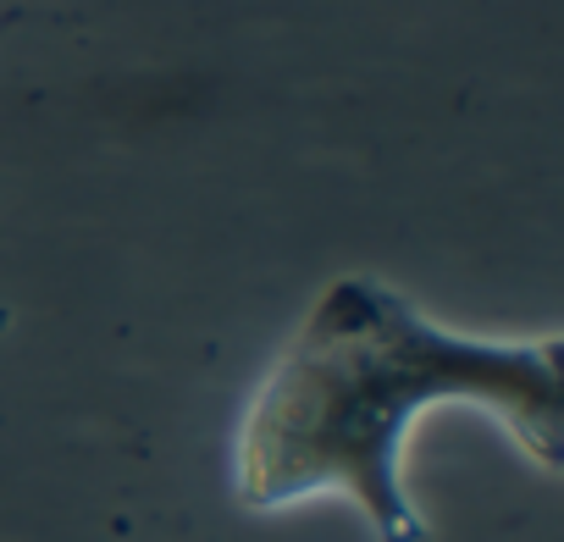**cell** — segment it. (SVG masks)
Here are the masks:
<instances>
[{"instance_id": "6da1fadb", "label": "cell", "mask_w": 564, "mask_h": 542, "mask_svg": "<svg viewBox=\"0 0 564 542\" xmlns=\"http://www.w3.org/2000/svg\"><path fill=\"white\" fill-rule=\"evenodd\" d=\"M487 410L547 476L564 437L558 338H470L426 322L377 278H338L260 377L232 487L254 514L344 498L377 542H426L404 492V443L426 410Z\"/></svg>"}]
</instances>
